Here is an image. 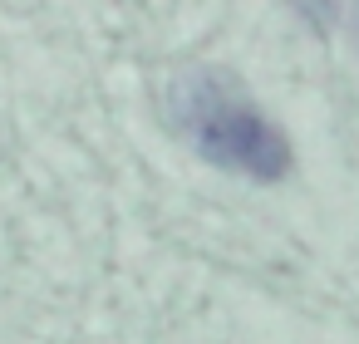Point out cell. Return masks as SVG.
<instances>
[{
	"label": "cell",
	"mask_w": 359,
	"mask_h": 344,
	"mask_svg": "<svg viewBox=\"0 0 359 344\" xmlns=\"http://www.w3.org/2000/svg\"><path fill=\"white\" fill-rule=\"evenodd\" d=\"M168 113L182 128V138L217 167L256 177V182H276L290 167V143L285 133L251 104L241 99L222 74L192 69L177 74L168 89Z\"/></svg>",
	"instance_id": "6da1fadb"
}]
</instances>
